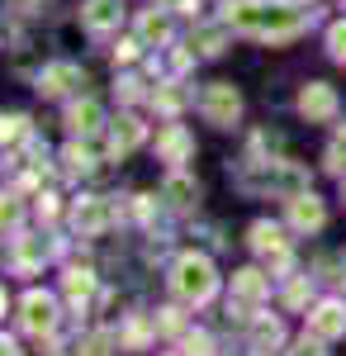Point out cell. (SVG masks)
Returning a JSON list of instances; mask_svg holds the SVG:
<instances>
[{"mask_svg": "<svg viewBox=\"0 0 346 356\" xmlns=\"http://www.w3.org/2000/svg\"><path fill=\"white\" fill-rule=\"evenodd\" d=\"M313 19V10H299L285 0H228L223 5V24L238 33H256V38H294Z\"/></svg>", "mask_w": 346, "mask_h": 356, "instance_id": "obj_1", "label": "cell"}, {"mask_svg": "<svg viewBox=\"0 0 346 356\" xmlns=\"http://www.w3.org/2000/svg\"><path fill=\"white\" fill-rule=\"evenodd\" d=\"M171 290H176L186 304H209L213 290H218V271H213V261L204 257V252H186V257H176V266H171Z\"/></svg>", "mask_w": 346, "mask_h": 356, "instance_id": "obj_2", "label": "cell"}, {"mask_svg": "<svg viewBox=\"0 0 346 356\" xmlns=\"http://www.w3.org/2000/svg\"><path fill=\"white\" fill-rule=\"evenodd\" d=\"M242 186L247 191H280V195H304L308 191V176L290 162H266L261 166V176L256 171H242Z\"/></svg>", "mask_w": 346, "mask_h": 356, "instance_id": "obj_3", "label": "cell"}, {"mask_svg": "<svg viewBox=\"0 0 346 356\" xmlns=\"http://www.w3.org/2000/svg\"><path fill=\"white\" fill-rule=\"evenodd\" d=\"M199 110H204V119H209L213 129H233L242 114V95L228 81H209L204 95H199Z\"/></svg>", "mask_w": 346, "mask_h": 356, "instance_id": "obj_4", "label": "cell"}, {"mask_svg": "<svg viewBox=\"0 0 346 356\" xmlns=\"http://www.w3.org/2000/svg\"><path fill=\"white\" fill-rule=\"evenodd\" d=\"M19 323H24V332H33V337L53 332L57 328V300L43 295V290H28L24 304H19Z\"/></svg>", "mask_w": 346, "mask_h": 356, "instance_id": "obj_5", "label": "cell"}, {"mask_svg": "<svg viewBox=\"0 0 346 356\" xmlns=\"http://www.w3.org/2000/svg\"><path fill=\"white\" fill-rule=\"evenodd\" d=\"M294 105H299V114H304L308 124H322V119H332V114H337V90H332L327 81H308L304 90H299V100H294Z\"/></svg>", "mask_w": 346, "mask_h": 356, "instance_id": "obj_6", "label": "cell"}, {"mask_svg": "<svg viewBox=\"0 0 346 356\" xmlns=\"http://www.w3.org/2000/svg\"><path fill=\"white\" fill-rule=\"evenodd\" d=\"M308 332L318 337V342H337L346 332V304H337V300H322L313 314H308Z\"/></svg>", "mask_w": 346, "mask_h": 356, "instance_id": "obj_7", "label": "cell"}, {"mask_svg": "<svg viewBox=\"0 0 346 356\" xmlns=\"http://www.w3.org/2000/svg\"><path fill=\"white\" fill-rule=\"evenodd\" d=\"M76 86H85V76H81V67H72V62H53V67L38 72V90L43 95H67Z\"/></svg>", "mask_w": 346, "mask_h": 356, "instance_id": "obj_8", "label": "cell"}, {"mask_svg": "<svg viewBox=\"0 0 346 356\" xmlns=\"http://www.w3.org/2000/svg\"><path fill=\"white\" fill-rule=\"evenodd\" d=\"M190 152H195V138H190L186 124H166L157 134V157L161 162H186Z\"/></svg>", "mask_w": 346, "mask_h": 356, "instance_id": "obj_9", "label": "cell"}, {"mask_svg": "<svg viewBox=\"0 0 346 356\" xmlns=\"http://www.w3.org/2000/svg\"><path fill=\"white\" fill-rule=\"evenodd\" d=\"M142 119H133V114H119L114 119V129H109V157H129L138 143H142Z\"/></svg>", "mask_w": 346, "mask_h": 356, "instance_id": "obj_10", "label": "cell"}, {"mask_svg": "<svg viewBox=\"0 0 346 356\" xmlns=\"http://www.w3.org/2000/svg\"><path fill=\"white\" fill-rule=\"evenodd\" d=\"M322 219H327V209H322L318 195H290V223L294 228H304V233H313V228H322Z\"/></svg>", "mask_w": 346, "mask_h": 356, "instance_id": "obj_11", "label": "cell"}, {"mask_svg": "<svg viewBox=\"0 0 346 356\" xmlns=\"http://www.w3.org/2000/svg\"><path fill=\"white\" fill-rule=\"evenodd\" d=\"M119 15H124V5H119V0H85V5H81V24L90 29V33L114 29V24H119Z\"/></svg>", "mask_w": 346, "mask_h": 356, "instance_id": "obj_12", "label": "cell"}, {"mask_svg": "<svg viewBox=\"0 0 346 356\" xmlns=\"http://www.w3.org/2000/svg\"><path fill=\"white\" fill-rule=\"evenodd\" d=\"M72 223H76V233H81V238H95V233H100V228L109 223L105 200H81L76 209H72Z\"/></svg>", "mask_w": 346, "mask_h": 356, "instance_id": "obj_13", "label": "cell"}, {"mask_svg": "<svg viewBox=\"0 0 346 356\" xmlns=\"http://www.w3.org/2000/svg\"><path fill=\"white\" fill-rule=\"evenodd\" d=\"M161 200H171L176 209H190V204L199 200V186H195L190 176H181V171H171V176L161 181Z\"/></svg>", "mask_w": 346, "mask_h": 356, "instance_id": "obj_14", "label": "cell"}, {"mask_svg": "<svg viewBox=\"0 0 346 356\" xmlns=\"http://www.w3.org/2000/svg\"><path fill=\"white\" fill-rule=\"evenodd\" d=\"M100 119H105V114H100L95 100H76V105L67 110V129H72V134H95V129H100Z\"/></svg>", "mask_w": 346, "mask_h": 356, "instance_id": "obj_15", "label": "cell"}, {"mask_svg": "<svg viewBox=\"0 0 346 356\" xmlns=\"http://www.w3.org/2000/svg\"><path fill=\"white\" fill-rule=\"evenodd\" d=\"M266 275L261 271H238L233 275V295H238V300H266Z\"/></svg>", "mask_w": 346, "mask_h": 356, "instance_id": "obj_16", "label": "cell"}, {"mask_svg": "<svg viewBox=\"0 0 346 356\" xmlns=\"http://www.w3.org/2000/svg\"><path fill=\"white\" fill-rule=\"evenodd\" d=\"M48 257H53V247L43 243V238H24L19 252H15V266H19V271H33V266H38V261H48Z\"/></svg>", "mask_w": 346, "mask_h": 356, "instance_id": "obj_17", "label": "cell"}, {"mask_svg": "<svg viewBox=\"0 0 346 356\" xmlns=\"http://www.w3.org/2000/svg\"><path fill=\"white\" fill-rule=\"evenodd\" d=\"M138 38H142V43H166V38H171V24H166V15L147 10V15L138 19Z\"/></svg>", "mask_w": 346, "mask_h": 356, "instance_id": "obj_18", "label": "cell"}, {"mask_svg": "<svg viewBox=\"0 0 346 356\" xmlns=\"http://www.w3.org/2000/svg\"><path fill=\"white\" fill-rule=\"evenodd\" d=\"M252 247H256V252H280V247H285V233H280L275 223H252Z\"/></svg>", "mask_w": 346, "mask_h": 356, "instance_id": "obj_19", "label": "cell"}, {"mask_svg": "<svg viewBox=\"0 0 346 356\" xmlns=\"http://www.w3.org/2000/svg\"><path fill=\"white\" fill-rule=\"evenodd\" d=\"M190 48H199L204 57H218V53H223V29H199Z\"/></svg>", "mask_w": 346, "mask_h": 356, "instance_id": "obj_20", "label": "cell"}, {"mask_svg": "<svg viewBox=\"0 0 346 356\" xmlns=\"http://www.w3.org/2000/svg\"><path fill=\"white\" fill-rule=\"evenodd\" d=\"M28 134V119L24 114H0V143H15V138Z\"/></svg>", "mask_w": 346, "mask_h": 356, "instance_id": "obj_21", "label": "cell"}, {"mask_svg": "<svg viewBox=\"0 0 346 356\" xmlns=\"http://www.w3.org/2000/svg\"><path fill=\"white\" fill-rule=\"evenodd\" d=\"M327 53L337 57V62H346V19L327 29Z\"/></svg>", "mask_w": 346, "mask_h": 356, "instance_id": "obj_22", "label": "cell"}, {"mask_svg": "<svg viewBox=\"0 0 346 356\" xmlns=\"http://www.w3.org/2000/svg\"><path fill=\"white\" fill-rule=\"evenodd\" d=\"M90 285H95L90 271H72V275H67V295H72V300H85V295H90Z\"/></svg>", "mask_w": 346, "mask_h": 356, "instance_id": "obj_23", "label": "cell"}, {"mask_svg": "<svg viewBox=\"0 0 346 356\" xmlns=\"http://www.w3.org/2000/svg\"><path fill=\"white\" fill-rule=\"evenodd\" d=\"M152 105H157L161 114H176V110H181V90H171V86H161L157 95H152Z\"/></svg>", "mask_w": 346, "mask_h": 356, "instance_id": "obj_24", "label": "cell"}, {"mask_svg": "<svg viewBox=\"0 0 346 356\" xmlns=\"http://www.w3.org/2000/svg\"><path fill=\"white\" fill-rule=\"evenodd\" d=\"M19 214H24V209H19V200H15V195H0V228L19 223Z\"/></svg>", "mask_w": 346, "mask_h": 356, "instance_id": "obj_25", "label": "cell"}, {"mask_svg": "<svg viewBox=\"0 0 346 356\" xmlns=\"http://www.w3.org/2000/svg\"><path fill=\"white\" fill-rule=\"evenodd\" d=\"M81 356H109V332H95L81 342Z\"/></svg>", "mask_w": 346, "mask_h": 356, "instance_id": "obj_26", "label": "cell"}, {"mask_svg": "<svg viewBox=\"0 0 346 356\" xmlns=\"http://www.w3.org/2000/svg\"><path fill=\"white\" fill-rule=\"evenodd\" d=\"M67 166H72V171H90V152H85V147H76V143H72V147H67Z\"/></svg>", "mask_w": 346, "mask_h": 356, "instance_id": "obj_27", "label": "cell"}, {"mask_svg": "<svg viewBox=\"0 0 346 356\" xmlns=\"http://www.w3.org/2000/svg\"><path fill=\"white\" fill-rule=\"evenodd\" d=\"M186 356H209V337L204 332H186Z\"/></svg>", "mask_w": 346, "mask_h": 356, "instance_id": "obj_28", "label": "cell"}, {"mask_svg": "<svg viewBox=\"0 0 346 356\" xmlns=\"http://www.w3.org/2000/svg\"><path fill=\"white\" fill-rule=\"evenodd\" d=\"M157 332H181V309H161Z\"/></svg>", "mask_w": 346, "mask_h": 356, "instance_id": "obj_29", "label": "cell"}, {"mask_svg": "<svg viewBox=\"0 0 346 356\" xmlns=\"http://www.w3.org/2000/svg\"><path fill=\"white\" fill-rule=\"evenodd\" d=\"M304 300H308V280H294L290 290H285V304H290V309H299Z\"/></svg>", "mask_w": 346, "mask_h": 356, "instance_id": "obj_30", "label": "cell"}, {"mask_svg": "<svg viewBox=\"0 0 346 356\" xmlns=\"http://www.w3.org/2000/svg\"><path fill=\"white\" fill-rule=\"evenodd\" d=\"M138 95H142V81L138 76H124L119 81V100H138Z\"/></svg>", "mask_w": 346, "mask_h": 356, "instance_id": "obj_31", "label": "cell"}, {"mask_svg": "<svg viewBox=\"0 0 346 356\" xmlns=\"http://www.w3.org/2000/svg\"><path fill=\"white\" fill-rule=\"evenodd\" d=\"M124 342H129V347H147V328H142V323H129V332H124Z\"/></svg>", "mask_w": 346, "mask_h": 356, "instance_id": "obj_32", "label": "cell"}, {"mask_svg": "<svg viewBox=\"0 0 346 356\" xmlns=\"http://www.w3.org/2000/svg\"><path fill=\"white\" fill-rule=\"evenodd\" d=\"M256 337H261V342H280V323H275V318H266V323L256 328Z\"/></svg>", "mask_w": 346, "mask_h": 356, "instance_id": "obj_33", "label": "cell"}, {"mask_svg": "<svg viewBox=\"0 0 346 356\" xmlns=\"http://www.w3.org/2000/svg\"><path fill=\"white\" fill-rule=\"evenodd\" d=\"M157 10H181V15H195V0H157Z\"/></svg>", "mask_w": 346, "mask_h": 356, "instance_id": "obj_34", "label": "cell"}, {"mask_svg": "<svg viewBox=\"0 0 346 356\" xmlns=\"http://www.w3.org/2000/svg\"><path fill=\"white\" fill-rule=\"evenodd\" d=\"M114 57H119V62H133V57H138V38H129V43H119V48H114Z\"/></svg>", "mask_w": 346, "mask_h": 356, "instance_id": "obj_35", "label": "cell"}, {"mask_svg": "<svg viewBox=\"0 0 346 356\" xmlns=\"http://www.w3.org/2000/svg\"><path fill=\"white\" fill-rule=\"evenodd\" d=\"M0 356H19V347H15L10 337H0Z\"/></svg>", "mask_w": 346, "mask_h": 356, "instance_id": "obj_36", "label": "cell"}, {"mask_svg": "<svg viewBox=\"0 0 346 356\" xmlns=\"http://www.w3.org/2000/svg\"><path fill=\"white\" fill-rule=\"evenodd\" d=\"M5 304H10V300H5V290H0V314H5Z\"/></svg>", "mask_w": 346, "mask_h": 356, "instance_id": "obj_37", "label": "cell"}, {"mask_svg": "<svg viewBox=\"0 0 346 356\" xmlns=\"http://www.w3.org/2000/svg\"><path fill=\"white\" fill-rule=\"evenodd\" d=\"M342 195H346V176H342Z\"/></svg>", "mask_w": 346, "mask_h": 356, "instance_id": "obj_38", "label": "cell"}]
</instances>
